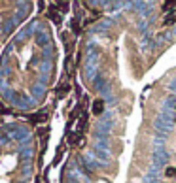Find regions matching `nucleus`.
<instances>
[{"label": "nucleus", "instance_id": "obj_1", "mask_svg": "<svg viewBox=\"0 0 176 183\" xmlns=\"http://www.w3.org/2000/svg\"><path fill=\"white\" fill-rule=\"evenodd\" d=\"M102 109H104V100H95L93 102V113L95 115H100V113H102Z\"/></svg>", "mask_w": 176, "mask_h": 183}, {"label": "nucleus", "instance_id": "obj_2", "mask_svg": "<svg viewBox=\"0 0 176 183\" xmlns=\"http://www.w3.org/2000/svg\"><path fill=\"white\" fill-rule=\"evenodd\" d=\"M32 125H36V123H42V121H45V113H34V115L29 119Z\"/></svg>", "mask_w": 176, "mask_h": 183}, {"label": "nucleus", "instance_id": "obj_3", "mask_svg": "<svg viewBox=\"0 0 176 183\" xmlns=\"http://www.w3.org/2000/svg\"><path fill=\"white\" fill-rule=\"evenodd\" d=\"M170 8H176V2H167V4H163V11H172Z\"/></svg>", "mask_w": 176, "mask_h": 183}, {"label": "nucleus", "instance_id": "obj_4", "mask_svg": "<svg viewBox=\"0 0 176 183\" xmlns=\"http://www.w3.org/2000/svg\"><path fill=\"white\" fill-rule=\"evenodd\" d=\"M172 23H176V13H174V15H169V17H167L165 25H172Z\"/></svg>", "mask_w": 176, "mask_h": 183}, {"label": "nucleus", "instance_id": "obj_5", "mask_svg": "<svg viewBox=\"0 0 176 183\" xmlns=\"http://www.w3.org/2000/svg\"><path fill=\"white\" fill-rule=\"evenodd\" d=\"M174 172H176L174 168H167V176H169V177H172V176H174Z\"/></svg>", "mask_w": 176, "mask_h": 183}]
</instances>
